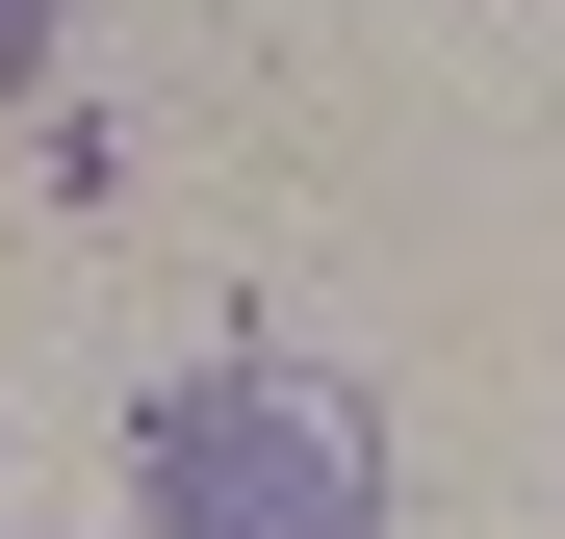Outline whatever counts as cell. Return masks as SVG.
<instances>
[{"mask_svg": "<svg viewBox=\"0 0 565 539\" xmlns=\"http://www.w3.org/2000/svg\"><path fill=\"white\" fill-rule=\"evenodd\" d=\"M26 77H52V0H0V104H26Z\"/></svg>", "mask_w": 565, "mask_h": 539, "instance_id": "2", "label": "cell"}, {"mask_svg": "<svg viewBox=\"0 0 565 539\" xmlns=\"http://www.w3.org/2000/svg\"><path fill=\"white\" fill-rule=\"evenodd\" d=\"M129 488H154V539H386V436L309 359H206L129 411Z\"/></svg>", "mask_w": 565, "mask_h": 539, "instance_id": "1", "label": "cell"}]
</instances>
